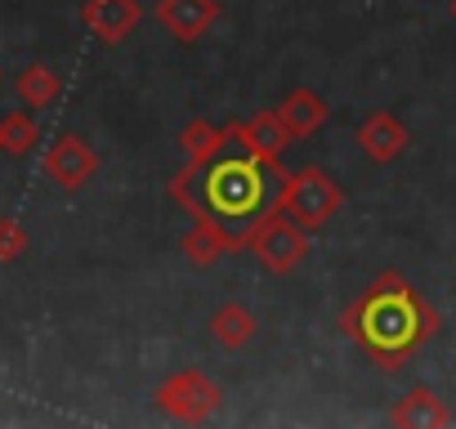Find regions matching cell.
I'll return each mask as SVG.
<instances>
[{"label":"cell","mask_w":456,"mask_h":429,"mask_svg":"<svg viewBox=\"0 0 456 429\" xmlns=\"http://www.w3.org/2000/svg\"><path fill=\"white\" fill-rule=\"evenodd\" d=\"M345 336L380 367V371H398L420 344H429L443 327L438 309L420 300V291L398 273L385 269L340 318Z\"/></svg>","instance_id":"obj_1"},{"label":"cell","mask_w":456,"mask_h":429,"mask_svg":"<svg viewBox=\"0 0 456 429\" xmlns=\"http://www.w3.org/2000/svg\"><path fill=\"white\" fill-rule=\"evenodd\" d=\"M282 179H287V170H273L251 152H238V157L219 152L201 170V197H206V210L215 220H224L238 233V242L247 247L251 224L273 206V183H282Z\"/></svg>","instance_id":"obj_2"},{"label":"cell","mask_w":456,"mask_h":429,"mask_svg":"<svg viewBox=\"0 0 456 429\" xmlns=\"http://www.w3.org/2000/svg\"><path fill=\"white\" fill-rule=\"evenodd\" d=\"M296 224H305L309 233H318V229H327L336 214H340V206H345V188L322 170V166H300V170H291L282 183H278V197H273Z\"/></svg>","instance_id":"obj_3"},{"label":"cell","mask_w":456,"mask_h":429,"mask_svg":"<svg viewBox=\"0 0 456 429\" xmlns=\"http://www.w3.org/2000/svg\"><path fill=\"white\" fill-rule=\"evenodd\" d=\"M247 247H251V255H256L269 273H296V269L309 260V229L296 224L291 214L273 201L260 220L251 224Z\"/></svg>","instance_id":"obj_4"},{"label":"cell","mask_w":456,"mask_h":429,"mask_svg":"<svg viewBox=\"0 0 456 429\" xmlns=\"http://www.w3.org/2000/svg\"><path fill=\"white\" fill-rule=\"evenodd\" d=\"M152 402H157V411L170 416V420L201 425V420H210V416L219 411L224 389H219V380H210L201 367H183V371H175L170 380H161V384L152 389Z\"/></svg>","instance_id":"obj_5"},{"label":"cell","mask_w":456,"mask_h":429,"mask_svg":"<svg viewBox=\"0 0 456 429\" xmlns=\"http://www.w3.org/2000/svg\"><path fill=\"white\" fill-rule=\"evenodd\" d=\"M224 134H228V143H238L242 152L260 157V161H265V166H273V170H282V157H287L291 130H287V121L278 117V108L256 112L251 121H228V125H224Z\"/></svg>","instance_id":"obj_6"},{"label":"cell","mask_w":456,"mask_h":429,"mask_svg":"<svg viewBox=\"0 0 456 429\" xmlns=\"http://www.w3.org/2000/svg\"><path fill=\"white\" fill-rule=\"evenodd\" d=\"M45 174L63 188V192H81L94 174H99V152L81 139V134H59L45 148Z\"/></svg>","instance_id":"obj_7"},{"label":"cell","mask_w":456,"mask_h":429,"mask_svg":"<svg viewBox=\"0 0 456 429\" xmlns=\"http://www.w3.org/2000/svg\"><path fill=\"white\" fill-rule=\"evenodd\" d=\"M152 14L179 45H197L219 23L224 10H219V0H157Z\"/></svg>","instance_id":"obj_8"},{"label":"cell","mask_w":456,"mask_h":429,"mask_svg":"<svg viewBox=\"0 0 456 429\" xmlns=\"http://www.w3.org/2000/svg\"><path fill=\"white\" fill-rule=\"evenodd\" d=\"M358 148L371 166H394L407 148H411V130L394 117V112H367L358 121Z\"/></svg>","instance_id":"obj_9"},{"label":"cell","mask_w":456,"mask_h":429,"mask_svg":"<svg viewBox=\"0 0 456 429\" xmlns=\"http://www.w3.org/2000/svg\"><path fill=\"white\" fill-rule=\"evenodd\" d=\"M179 251H183V260H188L192 269H210V264H219L224 255L242 251V242H238V233L228 229L224 220H215V214H197L192 229H188L183 242H179Z\"/></svg>","instance_id":"obj_10"},{"label":"cell","mask_w":456,"mask_h":429,"mask_svg":"<svg viewBox=\"0 0 456 429\" xmlns=\"http://www.w3.org/2000/svg\"><path fill=\"white\" fill-rule=\"evenodd\" d=\"M139 19H143L139 0H86V5H81L86 32H90L94 41H103V45L130 41V32L139 28Z\"/></svg>","instance_id":"obj_11"},{"label":"cell","mask_w":456,"mask_h":429,"mask_svg":"<svg viewBox=\"0 0 456 429\" xmlns=\"http://www.w3.org/2000/svg\"><path fill=\"white\" fill-rule=\"evenodd\" d=\"M389 425H398V429H447L452 425V407L429 384H411L389 407Z\"/></svg>","instance_id":"obj_12"},{"label":"cell","mask_w":456,"mask_h":429,"mask_svg":"<svg viewBox=\"0 0 456 429\" xmlns=\"http://www.w3.org/2000/svg\"><path fill=\"white\" fill-rule=\"evenodd\" d=\"M278 117L287 121V130H291V139H314L327 121H331V108H327V99L318 94V90H309V85H296L282 103H278Z\"/></svg>","instance_id":"obj_13"},{"label":"cell","mask_w":456,"mask_h":429,"mask_svg":"<svg viewBox=\"0 0 456 429\" xmlns=\"http://www.w3.org/2000/svg\"><path fill=\"white\" fill-rule=\"evenodd\" d=\"M206 331H210V340H215L219 349H247V344L256 340L260 322H256V313H251L247 304L228 300V304H219V309L210 313Z\"/></svg>","instance_id":"obj_14"},{"label":"cell","mask_w":456,"mask_h":429,"mask_svg":"<svg viewBox=\"0 0 456 429\" xmlns=\"http://www.w3.org/2000/svg\"><path fill=\"white\" fill-rule=\"evenodd\" d=\"M179 148H183V161H188V166L206 170L219 152H228V134H224V125H215V121H206V117H192V121L179 130Z\"/></svg>","instance_id":"obj_15"},{"label":"cell","mask_w":456,"mask_h":429,"mask_svg":"<svg viewBox=\"0 0 456 429\" xmlns=\"http://www.w3.org/2000/svg\"><path fill=\"white\" fill-rule=\"evenodd\" d=\"M14 90H19V99H23L28 112H45V108H54L63 99V77L54 68H45V63H28L14 77Z\"/></svg>","instance_id":"obj_16"},{"label":"cell","mask_w":456,"mask_h":429,"mask_svg":"<svg viewBox=\"0 0 456 429\" xmlns=\"http://www.w3.org/2000/svg\"><path fill=\"white\" fill-rule=\"evenodd\" d=\"M41 143V125L32 112H5L0 117V152L5 157H28Z\"/></svg>","instance_id":"obj_17"},{"label":"cell","mask_w":456,"mask_h":429,"mask_svg":"<svg viewBox=\"0 0 456 429\" xmlns=\"http://www.w3.org/2000/svg\"><path fill=\"white\" fill-rule=\"evenodd\" d=\"M166 192H170V201L188 214V220H197V214H210V210H206V197H201V170H197V166L175 170L170 183H166Z\"/></svg>","instance_id":"obj_18"},{"label":"cell","mask_w":456,"mask_h":429,"mask_svg":"<svg viewBox=\"0 0 456 429\" xmlns=\"http://www.w3.org/2000/svg\"><path fill=\"white\" fill-rule=\"evenodd\" d=\"M32 247V233L19 220H0V264H19Z\"/></svg>","instance_id":"obj_19"},{"label":"cell","mask_w":456,"mask_h":429,"mask_svg":"<svg viewBox=\"0 0 456 429\" xmlns=\"http://www.w3.org/2000/svg\"><path fill=\"white\" fill-rule=\"evenodd\" d=\"M452 19H456V0H452Z\"/></svg>","instance_id":"obj_20"}]
</instances>
